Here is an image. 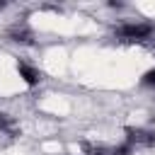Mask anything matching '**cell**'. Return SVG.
Here are the masks:
<instances>
[{
    "label": "cell",
    "instance_id": "6da1fadb",
    "mask_svg": "<svg viewBox=\"0 0 155 155\" xmlns=\"http://www.w3.org/2000/svg\"><path fill=\"white\" fill-rule=\"evenodd\" d=\"M119 34L126 36V39H145V36L153 34V27L150 24H124L119 29Z\"/></svg>",
    "mask_w": 155,
    "mask_h": 155
},
{
    "label": "cell",
    "instance_id": "7a4b0ae2",
    "mask_svg": "<svg viewBox=\"0 0 155 155\" xmlns=\"http://www.w3.org/2000/svg\"><path fill=\"white\" fill-rule=\"evenodd\" d=\"M19 75H22V78L27 80V85H36V82L41 80V75H39V73H36L34 68H29V65H24V63L19 65Z\"/></svg>",
    "mask_w": 155,
    "mask_h": 155
},
{
    "label": "cell",
    "instance_id": "3957f363",
    "mask_svg": "<svg viewBox=\"0 0 155 155\" xmlns=\"http://www.w3.org/2000/svg\"><path fill=\"white\" fill-rule=\"evenodd\" d=\"M143 82H145V85H155V70H150V73H145V78H143Z\"/></svg>",
    "mask_w": 155,
    "mask_h": 155
}]
</instances>
